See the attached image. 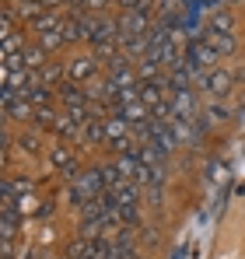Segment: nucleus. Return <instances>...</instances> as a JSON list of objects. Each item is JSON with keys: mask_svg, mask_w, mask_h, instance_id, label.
Here are the masks:
<instances>
[{"mask_svg": "<svg viewBox=\"0 0 245 259\" xmlns=\"http://www.w3.org/2000/svg\"><path fill=\"white\" fill-rule=\"evenodd\" d=\"M102 193H105L102 168H88V172H74L70 175V203H77V210H81L84 203L98 200Z\"/></svg>", "mask_w": 245, "mask_h": 259, "instance_id": "1", "label": "nucleus"}, {"mask_svg": "<svg viewBox=\"0 0 245 259\" xmlns=\"http://www.w3.org/2000/svg\"><path fill=\"white\" fill-rule=\"evenodd\" d=\"M67 259H109V242H105V238L77 235V238L67 245Z\"/></svg>", "mask_w": 245, "mask_h": 259, "instance_id": "2", "label": "nucleus"}, {"mask_svg": "<svg viewBox=\"0 0 245 259\" xmlns=\"http://www.w3.org/2000/svg\"><path fill=\"white\" fill-rule=\"evenodd\" d=\"M63 67H67V81H74V84H88L105 63H102L95 53H88V56H74V60H67Z\"/></svg>", "mask_w": 245, "mask_h": 259, "instance_id": "3", "label": "nucleus"}, {"mask_svg": "<svg viewBox=\"0 0 245 259\" xmlns=\"http://www.w3.org/2000/svg\"><path fill=\"white\" fill-rule=\"evenodd\" d=\"M196 88H203L214 102H221L224 95H231V88H235V74H231L228 67H214L210 74H203V81H200Z\"/></svg>", "mask_w": 245, "mask_h": 259, "instance_id": "4", "label": "nucleus"}, {"mask_svg": "<svg viewBox=\"0 0 245 259\" xmlns=\"http://www.w3.org/2000/svg\"><path fill=\"white\" fill-rule=\"evenodd\" d=\"M119 42H126V39H137V35H147L154 25H151V14H126V11H119Z\"/></svg>", "mask_w": 245, "mask_h": 259, "instance_id": "5", "label": "nucleus"}, {"mask_svg": "<svg viewBox=\"0 0 245 259\" xmlns=\"http://www.w3.org/2000/svg\"><path fill=\"white\" fill-rule=\"evenodd\" d=\"M56 98H60V105H63V112H70V109H88V88L84 84H74V81H63V84L56 88Z\"/></svg>", "mask_w": 245, "mask_h": 259, "instance_id": "6", "label": "nucleus"}, {"mask_svg": "<svg viewBox=\"0 0 245 259\" xmlns=\"http://www.w3.org/2000/svg\"><path fill=\"white\" fill-rule=\"evenodd\" d=\"M172 116H182V119H196L200 116V98H196L193 88L172 91Z\"/></svg>", "mask_w": 245, "mask_h": 259, "instance_id": "7", "label": "nucleus"}, {"mask_svg": "<svg viewBox=\"0 0 245 259\" xmlns=\"http://www.w3.org/2000/svg\"><path fill=\"white\" fill-rule=\"evenodd\" d=\"M151 144H158L161 147V154L165 158H172L175 151H179V137L172 133V126H168V119H151Z\"/></svg>", "mask_w": 245, "mask_h": 259, "instance_id": "8", "label": "nucleus"}, {"mask_svg": "<svg viewBox=\"0 0 245 259\" xmlns=\"http://www.w3.org/2000/svg\"><path fill=\"white\" fill-rule=\"evenodd\" d=\"M49 165H53L56 172H63V175H74L77 172V147H70V144H53V147H49Z\"/></svg>", "mask_w": 245, "mask_h": 259, "instance_id": "9", "label": "nucleus"}, {"mask_svg": "<svg viewBox=\"0 0 245 259\" xmlns=\"http://www.w3.org/2000/svg\"><path fill=\"white\" fill-rule=\"evenodd\" d=\"M200 35L207 39V46H210V49H214L221 60H224V56H231V53L238 49V39H235V32H214V28H203Z\"/></svg>", "mask_w": 245, "mask_h": 259, "instance_id": "10", "label": "nucleus"}, {"mask_svg": "<svg viewBox=\"0 0 245 259\" xmlns=\"http://www.w3.org/2000/svg\"><path fill=\"white\" fill-rule=\"evenodd\" d=\"M112 116H119V119H126L130 126H140V123L154 119V116H151V109H147L144 102H130V105H116V109H112Z\"/></svg>", "mask_w": 245, "mask_h": 259, "instance_id": "11", "label": "nucleus"}, {"mask_svg": "<svg viewBox=\"0 0 245 259\" xmlns=\"http://www.w3.org/2000/svg\"><path fill=\"white\" fill-rule=\"evenodd\" d=\"M21 63H25V70L39 74L42 67H49V53H46L39 42H28L25 49H21Z\"/></svg>", "mask_w": 245, "mask_h": 259, "instance_id": "12", "label": "nucleus"}, {"mask_svg": "<svg viewBox=\"0 0 245 259\" xmlns=\"http://www.w3.org/2000/svg\"><path fill=\"white\" fill-rule=\"evenodd\" d=\"M32 32H39V35H46V32H56V28H63V11H42V14H35L32 21Z\"/></svg>", "mask_w": 245, "mask_h": 259, "instance_id": "13", "label": "nucleus"}, {"mask_svg": "<svg viewBox=\"0 0 245 259\" xmlns=\"http://www.w3.org/2000/svg\"><path fill=\"white\" fill-rule=\"evenodd\" d=\"M203 119L210 123V126H217V123H228V119H231V109H228V105H221V102H210V105L203 109Z\"/></svg>", "mask_w": 245, "mask_h": 259, "instance_id": "14", "label": "nucleus"}, {"mask_svg": "<svg viewBox=\"0 0 245 259\" xmlns=\"http://www.w3.org/2000/svg\"><path fill=\"white\" fill-rule=\"evenodd\" d=\"M207 28H214V32H235V18L228 11H214L207 18Z\"/></svg>", "mask_w": 245, "mask_h": 259, "instance_id": "15", "label": "nucleus"}, {"mask_svg": "<svg viewBox=\"0 0 245 259\" xmlns=\"http://www.w3.org/2000/svg\"><path fill=\"white\" fill-rule=\"evenodd\" d=\"M84 144H105V119H91L84 126Z\"/></svg>", "mask_w": 245, "mask_h": 259, "instance_id": "16", "label": "nucleus"}, {"mask_svg": "<svg viewBox=\"0 0 245 259\" xmlns=\"http://www.w3.org/2000/svg\"><path fill=\"white\" fill-rule=\"evenodd\" d=\"M56 119H60V112H56L53 105H39L32 123H35V126H42V130H53V123H56Z\"/></svg>", "mask_w": 245, "mask_h": 259, "instance_id": "17", "label": "nucleus"}, {"mask_svg": "<svg viewBox=\"0 0 245 259\" xmlns=\"http://www.w3.org/2000/svg\"><path fill=\"white\" fill-rule=\"evenodd\" d=\"M49 91H56V88H46V84H32V88H28V102H32L35 109H39V105H49V102H53V95H49Z\"/></svg>", "mask_w": 245, "mask_h": 259, "instance_id": "18", "label": "nucleus"}, {"mask_svg": "<svg viewBox=\"0 0 245 259\" xmlns=\"http://www.w3.org/2000/svg\"><path fill=\"white\" fill-rule=\"evenodd\" d=\"M39 46L46 49V53H56V49H63V32L56 28V32H46V35H39Z\"/></svg>", "mask_w": 245, "mask_h": 259, "instance_id": "19", "label": "nucleus"}, {"mask_svg": "<svg viewBox=\"0 0 245 259\" xmlns=\"http://www.w3.org/2000/svg\"><path fill=\"white\" fill-rule=\"evenodd\" d=\"M119 7L126 14H151V11H154L151 0H119Z\"/></svg>", "mask_w": 245, "mask_h": 259, "instance_id": "20", "label": "nucleus"}, {"mask_svg": "<svg viewBox=\"0 0 245 259\" xmlns=\"http://www.w3.org/2000/svg\"><path fill=\"white\" fill-rule=\"evenodd\" d=\"M14 144H18V147H21V151H25V154H39V137H35V133H21V137H18V140H14Z\"/></svg>", "mask_w": 245, "mask_h": 259, "instance_id": "21", "label": "nucleus"}, {"mask_svg": "<svg viewBox=\"0 0 245 259\" xmlns=\"http://www.w3.org/2000/svg\"><path fill=\"white\" fill-rule=\"evenodd\" d=\"M112 4H119V0H84V11H88V14H102V11L112 7Z\"/></svg>", "mask_w": 245, "mask_h": 259, "instance_id": "22", "label": "nucleus"}, {"mask_svg": "<svg viewBox=\"0 0 245 259\" xmlns=\"http://www.w3.org/2000/svg\"><path fill=\"white\" fill-rule=\"evenodd\" d=\"M137 231H140V242H144V245H154V242H158V228H154V224H144V228H137Z\"/></svg>", "mask_w": 245, "mask_h": 259, "instance_id": "23", "label": "nucleus"}, {"mask_svg": "<svg viewBox=\"0 0 245 259\" xmlns=\"http://www.w3.org/2000/svg\"><path fill=\"white\" fill-rule=\"evenodd\" d=\"M18 4H35V0H18ZM39 4H42V0H39Z\"/></svg>", "mask_w": 245, "mask_h": 259, "instance_id": "24", "label": "nucleus"}]
</instances>
